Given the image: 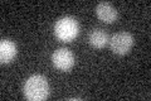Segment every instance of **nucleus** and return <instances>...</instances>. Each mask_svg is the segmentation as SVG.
Wrapping results in <instances>:
<instances>
[{
	"instance_id": "0eeeda50",
	"label": "nucleus",
	"mask_w": 151,
	"mask_h": 101,
	"mask_svg": "<svg viewBox=\"0 0 151 101\" xmlns=\"http://www.w3.org/2000/svg\"><path fill=\"white\" fill-rule=\"evenodd\" d=\"M108 34L106 31H103L102 28H94L89 32L88 36V42L89 44L94 48H103L108 43Z\"/></svg>"
},
{
	"instance_id": "20e7f679",
	"label": "nucleus",
	"mask_w": 151,
	"mask_h": 101,
	"mask_svg": "<svg viewBox=\"0 0 151 101\" xmlns=\"http://www.w3.org/2000/svg\"><path fill=\"white\" fill-rule=\"evenodd\" d=\"M52 62L59 71H69L74 65V56L68 48H59L52 54Z\"/></svg>"
},
{
	"instance_id": "7ed1b4c3",
	"label": "nucleus",
	"mask_w": 151,
	"mask_h": 101,
	"mask_svg": "<svg viewBox=\"0 0 151 101\" xmlns=\"http://www.w3.org/2000/svg\"><path fill=\"white\" fill-rule=\"evenodd\" d=\"M134 42V37L129 32H120L112 36V38L110 39V46L113 53L125 56L131 51Z\"/></svg>"
},
{
	"instance_id": "39448f33",
	"label": "nucleus",
	"mask_w": 151,
	"mask_h": 101,
	"mask_svg": "<svg viewBox=\"0 0 151 101\" xmlns=\"http://www.w3.org/2000/svg\"><path fill=\"white\" fill-rule=\"evenodd\" d=\"M96 14H97V17H98L100 20L105 22V23H108V24L116 22L117 17H119L116 8L108 1H101V3L97 4Z\"/></svg>"
},
{
	"instance_id": "f257e3e1",
	"label": "nucleus",
	"mask_w": 151,
	"mask_h": 101,
	"mask_svg": "<svg viewBox=\"0 0 151 101\" xmlns=\"http://www.w3.org/2000/svg\"><path fill=\"white\" fill-rule=\"evenodd\" d=\"M24 96L30 101H42L49 96V84L42 75H33L25 81Z\"/></svg>"
},
{
	"instance_id": "f03ea898",
	"label": "nucleus",
	"mask_w": 151,
	"mask_h": 101,
	"mask_svg": "<svg viewBox=\"0 0 151 101\" xmlns=\"http://www.w3.org/2000/svg\"><path fill=\"white\" fill-rule=\"evenodd\" d=\"M79 33L78 20L73 17H63L55 22L54 34L62 42L73 41Z\"/></svg>"
},
{
	"instance_id": "423d86ee",
	"label": "nucleus",
	"mask_w": 151,
	"mask_h": 101,
	"mask_svg": "<svg viewBox=\"0 0 151 101\" xmlns=\"http://www.w3.org/2000/svg\"><path fill=\"white\" fill-rule=\"evenodd\" d=\"M17 53L18 47L15 43L9 39H1V42H0V62L3 65L13 61L15 58Z\"/></svg>"
}]
</instances>
